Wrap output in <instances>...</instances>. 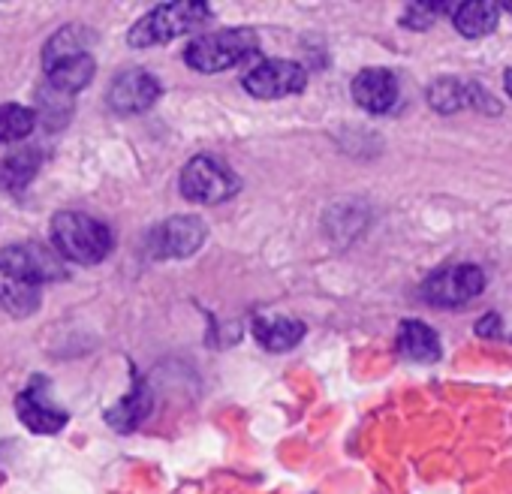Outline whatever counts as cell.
I'll return each instance as SVG.
<instances>
[{
	"label": "cell",
	"mask_w": 512,
	"mask_h": 494,
	"mask_svg": "<svg viewBox=\"0 0 512 494\" xmlns=\"http://www.w3.org/2000/svg\"><path fill=\"white\" fill-rule=\"evenodd\" d=\"M497 19H500V7L497 4H488V0H470V4H461L452 10V22H455V31L461 37H485L497 28Z\"/></svg>",
	"instance_id": "cell-15"
},
{
	"label": "cell",
	"mask_w": 512,
	"mask_h": 494,
	"mask_svg": "<svg viewBox=\"0 0 512 494\" xmlns=\"http://www.w3.org/2000/svg\"><path fill=\"white\" fill-rule=\"evenodd\" d=\"M37 118L25 106H0V145L22 142L34 130Z\"/></svg>",
	"instance_id": "cell-18"
},
{
	"label": "cell",
	"mask_w": 512,
	"mask_h": 494,
	"mask_svg": "<svg viewBox=\"0 0 512 494\" xmlns=\"http://www.w3.org/2000/svg\"><path fill=\"white\" fill-rule=\"evenodd\" d=\"M398 350H401V356L428 365V362L440 359V338L422 320H404L398 329Z\"/></svg>",
	"instance_id": "cell-14"
},
{
	"label": "cell",
	"mask_w": 512,
	"mask_h": 494,
	"mask_svg": "<svg viewBox=\"0 0 512 494\" xmlns=\"http://www.w3.org/2000/svg\"><path fill=\"white\" fill-rule=\"evenodd\" d=\"M494 329H497V314H491V317H488V323L482 320V323L476 326V332H482V335H491Z\"/></svg>",
	"instance_id": "cell-21"
},
{
	"label": "cell",
	"mask_w": 512,
	"mask_h": 494,
	"mask_svg": "<svg viewBox=\"0 0 512 494\" xmlns=\"http://www.w3.org/2000/svg\"><path fill=\"white\" fill-rule=\"evenodd\" d=\"M428 103H431V109L452 115L458 109L473 106V85H461L455 79H440L428 88Z\"/></svg>",
	"instance_id": "cell-17"
},
{
	"label": "cell",
	"mask_w": 512,
	"mask_h": 494,
	"mask_svg": "<svg viewBox=\"0 0 512 494\" xmlns=\"http://www.w3.org/2000/svg\"><path fill=\"white\" fill-rule=\"evenodd\" d=\"M503 10H506V13H512V4H506V7H503Z\"/></svg>",
	"instance_id": "cell-23"
},
{
	"label": "cell",
	"mask_w": 512,
	"mask_h": 494,
	"mask_svg": "<svg viewBox=\"0 0 512 494\" xmlns=\"http://www.w3.org/2000/svg\"><path fill=\"white\" fill-rule=\"evenodd\" d=\"M485 290V275L473 263H458L434 272L422 284V299L434 308H458L473 302Z\"/></svg>",
	"instance_id": "cell-7"
},
{
	"label": "cell",
	"mask_w": 512,
	"mask_h": 494,
	"mask_svg": "<svg viewBox=\"0 0 512 494\" xmlns=\"http://www.w3.org/2000/svg\"><path fill=\"white\" fill-rule=\"evenodd\" d=\"M16 413L19 419L37 431V434H55L67 425V413L52 401L49 395V383L46 380H34L28 389L19 392L16 398Z\"/></svg>",
	"instance_id": "cell-10"
},
{
	"label": "cell",
	"mask_w": 512,
	"mask_h": 494,
	"mask_svg": "<svg viewBox=\"0 0 512 494\" xmlns=\"http://www.w3.org/2000/svg\"><path fill=\"white\" fill-rule=\"evenodd\" d=\"M305 323L290 320V317H256L253 320V338L260 341L272 353H284L296 347L305 338Z\"/></svg>",
	"instance_id": "cell-13"
},
{
	"label": "cell",
	"mask_w": 512,
	"mask_h": 494,
	"mask_svg": "<svg viewBox=\"0 0 512 494\" xmlns=\"http://www.w3.org/2000/svg\"><path fill=\"white\" fill-rule=\"evenodd\" d=\"M353 100L368 112H389L398 103V79L383 67L362 70L353 79Z\"/></svg>",
	"instance_id": "cell-12"
},
{
	"label": "cell",
	"mask_w": 512,
	"mask_h": 494,
	"mask_svg": "<svg viewBox=\"0 0 512 494\" xmlns=\"http://www.w3.org/2000/svg\"><path fill=\"white\" fill-rule=\"evenodd\" d=\"M308 85V73L302 64L296 61H263L256 64L250 73H244L241 88L256 97V100H281V97H293L299 91H305Z\"/></svg>",
	"instance_id": "cell-8"
},
{
	"label": "cell",
	"mask_w": 512,
	"mask_h": 494,
	"mask_svg": "<svg viewBox=\"0 0 512 494\" xmlns=\"http://www.w3.org/2000/svg\"><path fill=\"white\" fill-rule=\"evenodd\" d=\"M91 34L79 25L58 31L43 52V67L49 85L61 94H76L94 79V58H91Z\"/></svg>",
	"instance_id": "cell-2"
},
{
	"label": "cell",
	"mask_w": 512,
	"mask_h": 494,
	"mask_svg": "<svg viewBox=\"0 0 512 494\" xmlns=\"http://www.w3.org/2000/svg\"><path fill=\"white\" fill-rule=\"evenodd\" d=\"M52 241L58 247V254L82 263V266H94L100 260L109 257L112 251V232L106 223H100L91 214L82 211H61L52 220Z\"/></svg>",
	"instance_id": "cell-3"
},
{
	"label": "cell",
	"mask_w": 512,
	"mask_h": 494,
	"mask_svg": "<svg viewBox=\"0 0 512 494\" xmlns=\"http://www.w3.org/2000/svg\"><path fill=\"white\" fill-rule=\"evenodd\" d=\"M256 52V37L253 31L232 28V31H214L205 37H196L184 49V64L193 67L196 73H223L235 67L238 61L250 58Z\"/></svg>",
	"instance_id": "cell-5"
},
{
	"label": "cell",
	"mask_w": 512,
	"mask_h": 494,
	"mask_svg": "<svg viewBox=\"0 0 512 494\" xmlns=\"http://www.w3.org/2000/svg\"><path fill=\"white\" fill-rule=\"evenodd\" d=\"M148 410H151V392L139 383V386H133V392H130L124 401H118V404L106 413V419H109V425L118 428V431H133V428L148 416Z\"/></svg>",
	"instance_id": "cell-16"
},
{
	"label": "cell",
	"mask_w": 512,
	"mask_h": 494,
	"mask_svg": "<svg viewBox=\"0 0 512 494\" xmlns=\"http://www.w3.org/2000/svg\"><path fill=\"white\" fill-rule=\"evenodd\" d=\"M503 88H506V94L512 97V70H506V76H503Z\"/></svg>",
	"instance_id": "cell-22"
},
{
	"label": "cell",
	"mask_w": 512,
	"mask_h": 494,
	"mask_svg": "<svg viewBox=\"0 0 512 494\" xmlns=\"http://www.w3.org/2000/svg\"><path fill=\"white\" fill-rule=\"evenodd\" d=\"M157 97H160V85L145 70H127L109 88V106L121 115L145 112L157 103Z\"/></svg>",
	"instance_id": "cell-11"
},
{
	"label": "cell",
	"mask_w": 512,
	"mask_h": 494,
	"mask_svg": "<svg viewBox=\"0 0 512 494\" xmlns=\"http://www.w3.org/2000/svg\"><path fill=\"white\" fill-rule=\"evenodd\" d=\"M205 241V223L196 220V217H169L166 223H160L151 238H148V247H151V257L157 260H181V257H190L196 254Z\"/></svg>",
	"instance_id": "cell-9"
},
{
	"label": "cell",
	"mask_w": 512,
	"mask_h": 494,
	"mask_svg": "<svg viewBox=\"0 0 512 494\" xmlns=\"http://www.w3.org/2000/svg\"><path fill=\"white\" fill-rule=\"evenodd\" d=\"M61 278V263L43 244H16L0 251V308L28 317L40 308L43 284Z\"/></svg>",
	"instance_id": "cell-1"
},
{
	"label": "cell",
	"mask_w": 512,
	"mask_h": 494,
	"mask_svg": "<svg viewBox=\"0 0 512 494\" xmlns=\"http://www.w3.org/2000/svg\"><path fill=\"white\" fill-rule=\"evenodd\" d=\"M440 10L443 7H434V4H413V7H407V13H404V25L407 28H428L431 22H434V16H440Z\"/></svg>",
	"instance_id": "cell-20"
},
{
	"label": "cell",
	"mask_w": 512,
	"mask_h": 494,
	"mask_svg": "<svg viewBox=\"0 0 512 494\" xmlns=\"http://www.w3.org/2000/svg\"><path fill=\"white\" fill-rule=\"evenodd\" d=\"M208 16H211V10L205 4H193V0H184V4H163V7L151 10L145 19H139L127 40L133 49L169 43V40L184 37V34L196 31L199 25H205Z\"/></svg>",
	"instance_id": "cell-4"
},
{
	"label": "cell",
	"mask_w": 512,
	"mask_h": 494,
	"mask_svg": "<svg viewBox=\"0 0 512 494\" xmlns=\"http://www.w3.org/2000/svg\"><path fill=\"white\" fill-rule=\"evenodd\" d=\"M181 193L190 202L217 205L238 193V178L226 169V163H220L208 154H199V157L187 160V166L181 169Z\"/></svg>",
	"instance_id": "cell-6"
},
{
	"label": "cell",
	"mask_w": 512,
	"mask_h": 494,
	"mask_svg": "<svg viewBox=\"0 0 512 494\" xmlns=\"http://www.w3.org/2000/svg\"><path fill=\"white\" fill-rule=\"evenodd\" d=\"M40 166V157L34 151H19L13 154L10 160L0 163V187L7 190H19L25 181H31V175L37 172Z\"/></svg>",
	"instance_id": "cell-19"
}]
</instances>
